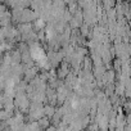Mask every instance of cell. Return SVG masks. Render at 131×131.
<instances>
[{
    "label": "cell",
    "mask_w": 131,
    "mask_h": 131,
    "mask_svg": "<svg viewBox=\"0 0 131 131\" xmlns=\"http://www.w3.org/2000/svg\"><path fill=\"white\" fill-rule=\"evenodd\" d=\"M17 27H18V30H19V32H21L22 35H25V34H30L31 31H34V25H32V22L18 23Z\"/></svg>",
    "instance_id": "6da1fadb"
},
{
    "label": "cell",
    "mask_w": 131,
    "mask_h": 131,
    "mask_svg": "<svg viewBox=\"0 0 131 131\" xmlns=\"http://www.w3.org/2000/svg\"><path fill=\"white\" fill-rule=\"evenodd\" d=\"M44 109H45V116H48V117H50V118L54 116V113H55V111H57V108H55L54 105H51V104L44 105Z\"/></svg>",
    "instance_id": "5b68a950"
},
{
    "label": "cell",
    "mask_w": 131,
    "mask_h": 131,
    "mask_svg": "<svg viewBox=\"0 0 131 131\" xmlns=\"http://www.w3.org/2000/svg\"><path fill=\"white\" fill-rule=\"evenodd\" d=\"M80 32H81V35H82V36L88 37V36L90 35V32H91V31H90V26H89L88 23H85V22H84V25L80 27Z\"/></svg>",
    "instance_id": "8992f818"
},
{
    "label": "cell",
    "mask_w": 131,
    "mask_h": 131,
    "mask_svg": "<svg viewBox=\"0 0 131 131\" xmlns=\"http://www.w3.org/2000/svg\"><path fill=\"white\" fill-rule=\"evenodd\" d=\"M37 122H39V125H40L41 130H48V127H49V126H50V123H51V118H50V117H48V116H44V117H41Z\"/></svg>",
    "instance_id": "277c9868"
},
{
    "label": "cell",
    "mask_w": 131,
    "mask_h": 131,
    "mask_svg": "<svg viewBox=\"0 0 131 131\" xmlns=\"http://www.w3.org/2000/svg\"><path fill=\"white\" fill-rule=\"evenodd\" d=\"M126 125H127L126 116L123 114V112L118 113L117 114V126H116V130H125V126Z\"/></svg>",
    "instance_id": "3957f363"
},
{
    "label": "cell",
    "mask_w": 131,
    "mask_h": 131,
    "mask_svg": "<svg viewBox=\"0 0 131 131\" xmlns=\"http://www.w3.org/2000/svg\"><path fill=\"white\" fill-rule=\"evenodd\" d=\"M46 25H48V22H46L42 17H39V18H36V19L34 21V30H35L36 32H39L40 30H44V28L46 27Z\"/></svg>",
    "instance_id": "7a4b0ae2"
}]
</instances>
